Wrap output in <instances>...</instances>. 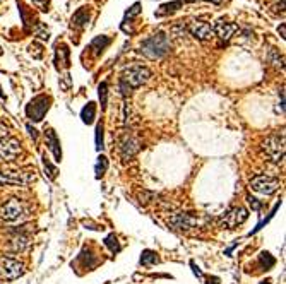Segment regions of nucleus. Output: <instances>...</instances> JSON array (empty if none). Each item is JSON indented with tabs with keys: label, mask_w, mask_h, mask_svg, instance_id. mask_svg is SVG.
<instances>
[{
	"label": "nucleus",
	"mask_w": 286,
	"mask_h": 284,
	"mask_svg": "<svg viewBox=\"0 0 286 284\" xmlns=\"http://www.w3.org/2000/svg\"><path fill=\"white\" fill-rule=\"evenodd\" d=\"M280 206H281V201H280V202H278V204H276V206H274V209H272V211H271V214H269L268 221H269V219H271V218H272V216H274V214H276V211H278V209H280ZM264 225H266V221H262V223H260V225H257V228H256V230H254V231H252V233H250V235H254V233H257V231H259V230H260V228H262Z\"/></svg>",
	"instance_id": "nucleus-33"
},
{
	"label": "nucleus",
	"mask_w": 286,
	"mask_h": 284,
	"mask_svg": "<svg viewBox=\"0 0 286 284\" xmlns=\"http://www.w3.org/2000/svg\"><path fill=\"white\" fill-rule=\"evenodd\" d=\"M94 117H96V105L94 103H88V105L80 110V118H82L84 123L91 125V123L94 122Z\"/></svg>",
	"instance_id": "nucleus-21"
},
{
	"label": "nucleus",
	"mask_w": 286,
	"mask_h": 284,
	"mask_svg": "<svg viewBox=\"0 0 286 284\" xmlns=\"http://www.w3.org/2000/svg\"><path fill=\"white\" fill-rule=\"evenodd\" d=\"M185 2H196V0H185Z\"/></svg>",
	"instance_id": "nucleus-45"
},
{
	"label": "nucleus",
	"mask_w": 286,
	"mask_h": 284,
	"mask_svg": "<svg viewBox=\"0 0 286 284\" xmlns=\"http://www.w3.org/2000/svg\"><path fill=\"white\" fill-rule=\"evenodd\" d=\"M140 141L136 135H132V134H127V135H124L122 139H120V144H118V153L120 156H122V159L124 161H128V159H132L136 154L139 153V149H140Z\"/></svg>",
	"instance_id": "nucleus-11"
},
{
	"label": "nucleus",
	"mask_w": 286,
	"mask_h": 284,
	"mask_svg": "<svg viewBox=\"0 0 286 284\" xmlns=\"http://www.w3.org/2000/svg\"><path fill=\"white\" fill-rule=\"evenodd\" d=\"M248 204H250V206H252L256 211H260V207H262V204H260L259 201H257L256 197H248Z\"/></svg>",
	"instance_id": "nucleus-36"
},
{
	"label": "nucleus",
	"mask_w": 286,
	"mask_h": 284,
	"mask_svg": "<svg viewBox=\"0 0 286 284\" xmlns=\"http://www.w3.org/2000/svg\"><path fill=\"white\" fill-rule=\"evenodd\" d=\"M160 259L158 255H156V252L152 250H144L142 254H140V264L142 266H154V264H158Z\"/></svg>",
	"instance_id": "nucleus-22"
},
{
	"label": "nucleus",
	"mask_w": 286,
	"mask_h": 284,
	"mask_svg": "<svg viewBox=\"0 0 286 284\" xmlns=\"http://www.w3.org/2000/svg\"><path fill=\"white\" fill-rule=\"evenodd\" d=\"M204 2H212V3H221V0H204Z\"/></svg>",
	"instance_id": "nucleus-42"
},
{
	"label": "nucleus",
	"mask_w": 286,
	"mask_h": 284,
	"mask_svg": "<svg viewBox=\"0 0 286 284\" xmlns=\"http://www.w3.org/2000/svg\"><path fill=\"white\" fill-rule=\"evenodd\" d=\"M190 266H192V269H194V274L197 276V278H200V279H202V273H200V271H199V267H197L194 262H192Z\"/></svg>",
	"instance_id": "nucleus-37"
},
{
	"label": "nucleus",
	"mask_w": 286,
	"mask_h": 284,
	"mask_svg": "<svg viewBox=\"0 0 286 284\" xmlns=\"http://www.w3.org/2000/svg\"><path fill=\"white\" fill-rule=\"evenodd\" d=\"M36 5H40V9H42L43 12L48 10V3H50V0H34Z\"/></svg>",
	"instance_id": "nucleus-35"
},
{
	"label": "nucleus",
	"mask_w": 286,
	"mask_h": 284,
	"mask_svg": "<svg viewBox=\"0 0 286 284\" xmlns=\"http://www.w3.org/2000/svg\"><path fill=\"white\" fill-rule=\"evenodd\" d=\"M90 22V10L86 7H80V9L72 15V27H78V29H82V27L88 26Z\"/></svg>",
	"instance_id": "nucleus-16"
},
{
	"label": "nucleus",
	"mask_w": 286,
	"mask_h": 284,
	"mask_svg": "<svg viewBox=\"0 0 286 284\" xmlns=\"http://www.w3.org/2000/svg\"><path fill=\"white\" fill-rule=\"evenodd\" d=\"M43 168H45V175L50 180H55V177H57V168H55L54 165L50 163V159L46 158V156H43Z\"/></svg>",
	"instance_id": "nucleus-23"
},
{
	"label": "nucleus",
	"mask_w": 286,
	"mask_h": 284,
	"mask_svg": "<svg viewBox=\"0 0 286 284\" xmlns=\"http://www.w3.org/2000/svg\"><path fill=\"white\" fill-rule=\"evenodd\" d=\"M50 103H52V98L46 94H40L33 98L30 101V105L26 106V115L30 120L33 122H42L43 117L46 115V111L50 110Z\"/></svg>",
	"instance_id": "nucleus-5"
},
{
	"label": "nucleus",
	"mask_w": 286,
	"mask_h": 284,
	"mask_svg": "<svg viewBox=\"0 0 286 284\" xmlns=\"http://www.w3.org/2000/svg\"><path fill=\"white\" fill-rule=\"evenodd\" d=\"M170 50H172V43L164 33H156L140 43V53L151 60L164 57Z\"/></svg>",
	"instance_id": "nucleus-2"
},
{
	"label": "nucleus",
	"mask_w": 286,
	"mask_h": 284,
	"mask_svg": "<svg viewBox=\"0 0 286 284\" xmlns=\"http://www.w3.org/2000/svg\"><path fill=\"white\" fill-rule=\"evenodd\" d=\"M45 139H46V146L48 149L52 151V154H54L55 161H60L62 159V149H60V141L57 137V134H55L52 129H48L45 132Z\"/></svg>",
	"instance_id": "nucleus-15"
},
{
	"label": "nucleus",
	"mask_w": 286,
	"mask_h": 284,
	"mask_svg": "<svg viewBox=\"0 0 286 284\" xmlns=\"http://www.w3.org/2000/svg\"><path fill=\"white\" fill-rule=\"evenodd\" d=\"M24 274V266L19 261L14 259L4 257L0 259V278L12 281V279H18Z\"/></svg>",
	"instance_id": "nucleus-10"
},
{
	"label": "nucleus",
	"mask_w": 286,
	"mask_h": 284,
	"mask_svg": "<svg viewBox=\"0 0 286 284\" xmlns=\"http://www.w3.org/2000/svg\"><path fill=\"white\" fill-rule=\"evenodd\" d=\"M250 189L257 194H262V195H272L274 192L280 190L281 183L278 178L268 177V175H257L250 180Z\"/></svg>",
	"instance_id": "nucleus-7"
},
{
	"label": "nucleus",
	"mask_w": 286,
	"mask_h": 284,
	"mask_svg": "<svg viewBox=\"0 0 286 284\" xmlns=\"http://www.w3.org/2000/svg\"><path fill=\"white\" fill-rule=\"evenodd\" d=\"M184 5L182 0H173V2H168V3H163L158 10L154 12L156 17H161V15H168V14H173L175 10H178L180 7Z\"/></svg>",
	"instance_id": "nucleus-20"
},
{
	"label": "nucleus",
	"mask_w": 286,
	"mask_h": 284,
	"mask_svg": "<svg viewBox=\"0 0 286 284\" xmlns=\"http://www.w3.org/2000/svg\"><path fill=\"white\" fill-rule=\"evenodd\" d=\"M248 218V213L245 207H232L228 209L226 213L221 214L220 218V226L221 228H226V230H233L242 223H245Z\"/></svg>",
	"instance_id": "nucleus-8"
},
{
	"label": "nucleus",
	"mask_w": 286,
	"mask_h": 284,
	"mask_svg": "<svg viewBox=\"0 0 286 284\" xmlns=\"http://www.w3.org/2000/svg\"><path fill=\"white\" fill-rule=\"evenodd\" d=\"M236 31H238V26L233 22L224 21V19H218L214 22V26H212V33H214L221 41H228Z\"/></svg>",
	"instance_id": "nucleus-14"
},
{
	"label": "nucleus",
	"mask_w": 286,
	"mask_h": 284,
	"mask_svg": "<svg viewBox=\"0 0 286 284\" xmlns=\"http://www.w3.org/2000/svg\"><path fill=\"white\" fill-rule=\"evenodd\" d=\"M28 247H30V235L18 233L10 240V249L14 252H24Z\"/></svg>",
	"instance_id": "nucleus-18"
},
{
	"label": "nucleus",
	"mask_w": 286,
	"mask_h": 284,
	"mask_svg": "<svg viewBox=\"0 0 286 284\" xmlns=\"http://www.w3.org/2000/svg\"><path fill=\"white\" fill-rule=\"evenodd\" d=\"M260 284H271V281H262V283H260Z\"/></svg>",
	"instance_id": "nucleus-44"
},
{
	"label": "nucleus",
	"mask_w": 286,
	"mask_h": 284,
	"mask_svg": "<svg viewBox=\"0 0 286 284\" xmlns=\"http://www.w3.org/2000/svg\"><path fill=\"white\" fill-rule=\"evenodd\" d=\"M36 180L33 170H4L0 171V187H28Z\"/></svg>",
	"instance_id": "nucleus-3"
},
{
	"label": "nucleus",
	"mask_w": 286,
	"mask_h": 284,
	"mask_svg": "<svg viewBox=\"0 0 286 284\" xmlns=\"http://www.w3.org/2000/svg\"><path fill=\"white\" fill-rule=\"evenodd\" d=\"M69 53H70L69 48H67V45H64V43L55 46V63H57V67L62 65V67H66V69L69 67V63H70Z\"/></svg>",
	"instance_id": "nucleus-17"
},
{
	"label": "nucleus",
	"mask_w": 286,
	"mask_h": 284,
	"mask_svg": "<svg viewBox=\"0 0 286 284\" xmlns=\"http://www.w3.org/2000/svg\"><path fill=\"white\" fill-rule=\"evenodd\" d=\"M0 55H2V48H0Z\"/></svg>",
	"instance_id": "nucleus-46"
},
{
	"label": "nucleus",
	"mask_w": 286,
	"mask_h": 284,
	"mask_svg": "<svg viewBox=\"0 0 286 284\" xmlns=\"http://www.w3.org/2000/svg\"><path fill=\"white\" fill-rule=\"evenodd\" d=\"M24 216H26V207L19 199H9L4 206H0V218L4 221H21Z\"/></svg>",
	"instance_id": "nucleus-6"
},
{
	"label": "nucleus",
	"mask_w": 286,
	"mask_h": 284,
	"mask_svg": "<svg viewBox=\"0 0 286 284\" xmlns=\"http://www.w3.org/2000/svg\"><path fill=\"white\" fill-rule=\"evenodd\" d=\"M21 142L16 137H2L0 139V163L14 161L21 154Z\"/></svg>",
	"instance_id": "nucleus-9"
},
{
	"label": "nucleus",
	"mask_w": 286,
	"mask_h": 284,
	"mask_svg": "<svg viewBox=\"0 0 286 284\" xmlns=\"http://www.w3.org/2000/svg\"><path fill=\"white\" fill-rule=\"evenodd\" d=\"M187 31L190 33L194 38L200 39V41H206V39H211L212 38V27L211 24H208L206 21H192L188 24Z\"/></svg>",
	"instance_id": "nucleus-13"
},
{
	"label": "nucleus",
	"mask_w": 286,
	"mask_h": 284,
	"mask_svg": "<svg viewBox=\"0 0 286 284\" xmlns=\"http://www.w3.org/2000/svg\"><path fill=\"white\" fill-rule=\"evenodd\" d=\"M28 130H30V135H31V137H33L34 141H36V139H38V134H36V132H38V130H34L31 125H28Z\"/></svg>",
	"instance_id": "nucleus-38"
},
{
	"label": "nucleus",
	"mask_w": 286,
	"mask_h": 284,
	"mask_svg": "<svg viewBox=\"0 0 286 284\" xmlns=\"http://www.w3.org/2000/svg\"><path fill=\"white\" fill-rule=\"evenodd\" d=\"M149 77H151V70H149L148 67H144V65L127 67V69L124 70L122 77H120V82H118L120 93L124 96H128L132 93V89L146 84L149 81Z\"/></svg>",
	"instance_id": "nucleus-1"
},
{
	"label": "nucleus",
	"mask_w": 286,
	"mask_h": 284,
	"mask_svg": "<svg viewBox=\"0 0 286 284\" xmlns=\"http://www.w3.org/2000/svg\"><path fill=\"white\" fill-rule=\"evenodd\" d=\"M208 284H221V283H220V279H218L216 276H211V278L208 279Z\"/></svg>",
	"instance_id": "nucleus-40"
},
{
	"label": "nucleus",
	"mask_w": 286,
	"mask_h": 284,
	"mask_svg": "<svg viewBox=\"0 0 286 284\" xmlns=\"http://www.w3.org/2000/svg\"><path fill=\"white\" fill-rule=\"evenodd\" d=\"M108 168V159L104 156H100L98 163H96V178H102Z\"/></svg>",
	"instance_id": "nucleus-27"
},
{
	"label": "nucleus",
	"mask_w": 286,
	"mask_h": 284,
	"mask_svg": "<svg viewBox=\"0 0 286 284\" xmlns=\"http://www.w3.org/2000/svg\"><path fill=\"white\" fill-rule=\"evenodd\" d=\"M140 12V3L139 2H136L134 5L130 7V9H128L127 12H126V19H128V21H130L132 17H134V15H138Z\"/></svg>",
	"instance_id": "nucleus-30"
},
{
	"label": "nucleus",
	"mask_w": 286,
	"mask_h": 284,
	"mask_svg": "<svg viewBox=\"0 0 286 284\" xmlns=\"http://www.w3.org/2000/svg\"><path fill=\"white\" fill-rule=\"evenodd\" d=\"M110 43H112V39L108 38V36H96V38L91 41L90 48L92 50V53H94V55H102L104 51V48L110 45Z\"/></svg>",
	"instance_id": "nucleus-19"
},
{
	"label": "nucleus",
	"mask_w": 286,
	"mask_h": 284,
	"mask_svg": "<svg viewBox=\"0 0 286 284\" xmlns=\"http://www.w3.org/2000/svg\"><path fill=\"white\" fill-rule=\"evenodd\" d=\"M259 262H260V266H262L264 269H269V267H272L276 264L274 257H271V254H269V252H262V254L259 255Z\"/></svg>",
	"instance_id": "nucleus-26"
},
{
	"label": "nucleus",
	"mask_w": 286,
	"mask_h": 284,
	"mask_svg": "<svg viewBox=\"0 0 286 284\" xmlns=\"http://www.w3.org/2000/svg\"><path fill=\"white\" fill-rule=\"evenodd\" d=\"M6 135H7V127L4 123H0V139L6 137Z\"/></svg>",
	"instance_id": "nucleus-39"
},
{
	"label": "nucleus",
	"mask_w": 286,
	"mask_h": 284,
	"mask_svg": "<svg viewBox=\"0 0 286 284\" xmlns=\"http://www.w3.org/2000/svg\"><path fill=\"white\" fill-rule=\"evenodd\" d=\"M269 62L274 67H278V69H283V57L278 53L276 48H271V51H269Z\"/></svg>",
	"instance_id": "nucleus-25"
},
{
	"label": "nucleus",
	"mask_w": 286,
	"mask_h": 284,
	"mask_svg": "<svg viewBox=\"0 0 286 284\" xmlns=\"http://www.w3.org/2000/svg\"><path fill=\"white\" fill-rule=\"evenodd\" d=\"M98 94H100V103H102V108H106V101H108V82H102V84H100Z\"/></svg>",
	"instance_id": "nucleus-28"
},
{
	"label": "nucleus",
	"mask_w": 286,
	"mask_h": 284,
	"mask_svg": "<svg viewBox=\"0 0 286 284\" xmlns=\"http://www.w3.org/2000/svg\"><path fill=\"white\" fill-rule=\"evenodd\" d=\"M262 153L271 163H281L284 158V135L272 134L264 139Z\"/></svg>",
	"instance_id": "nucleus-4"
},
{
	"label": "nucleus",
	"mask_w": 286,
	"mask_h": 284,
	"mask_svg": "<svg viewBox=\"0 0 286 284\" xmlns=\"http://www.w3.org/2000/svg\"><path fill=\"white\" fill-rule=\"evenodd\" d=\"M156 195L152 194V192H142V194H139V202L140 204H148L151 201H154Z\"/></svg>",
	"instance_id": "nucleus-31"
},
{
	"label": "nucleus",
	"mask_w": 286,
	"mask_h": 284,
	"mask_svg": "<svg viewBox=\"0 0 286 284\" xmlns=\"http://www.w3.org/2000/svg\"><path fill=\"white\" fill-rule=\"evenodd\" d=\"M30 51H31V55H33L34 58H42V55H43L42 46H40V45H36V43H33V45L30 46Z\"/></svg>",
	"instance_id": "nucleus-32"
},
{
	"label": "nucleus",
	"mask_w": 286,
	"mask_h": 284,
	"mask_svg": "<svg viewBox=\"0 0 286 284\" xmlns=\"http://www.w3.org/2000/svg\"><path fill=\"white\" fill-rule=\"evenodd\" d=\"M0 98H4V93H2V86H0Z\"/></svg>",
	"instance_id": "nucleus-43"
},
{
	"label": "nucleus",
	"mask_w": 286,
	"mask_h": 284,
	"mask_svg": "<svg viewBox=\"0 0 286 284\" xmlns=\"http://www.w3.org/2000/svg\"><path fill=\"white\" fill-rule=\"evenodd\" d=\"M104 245L110 249L112 254H118L120 252V245H118V240H116L115 235H108L106 238H104Z\"/></svg>",
	"instance_id": "nucleus-24"
},
{
	"label": "nucleus",
	"mask_w": 286,
	"mask_h": 284,
	"mask_svg": "<svg viewBox=\"0 0 286 284\" xmlns=\"http://www.w3.org/2000/svg\"><path fill=\"white\" fill-rule=\"evenodd\" d=\"M168 225H170L173 230L188 231V230H192V228H196L197 225H199V219H197L196 216L188 214V213H176L168 219Z\"/></svg>",
	"instance_id": "nucleus-12"
},
{
	"label": "nucleus",
	"mask_w": 286,
	"mask_h": 284,
	"mask_svg": "<svg viewBox=\"0 0 286 284\" xmlns=\"http://www.w3.org/2000/svg\"><path fill=\"white\" fill-rule=\"evenodd\" d=\"M96 149H103V123H98L96 127Z\"/></svg>",
	"instance_id": "nucleus-29"
},
{
	"label": "nucleus",
	"mask_w": 286,
	"mask_h": 284,
	"mask_svg": "<svg viewBox=\"0 0 286 284\" xmlns=\"http://www.w3.org/2000/svg\"><path fill=\"white\" fill-rule=\"evenodd\" d=\"M280 33H281V38H284V24H281V27H280Z\"/></svg>",
	"instance_id": "nucleus-41"
},
{
	"label": "nucleus",
	"mask_w": 286,
	"mask_h": 284,
	"mask_svg": "<svg viewBox=\"0 0 286 284\" xmlns=\"http://www.w3.org/2000/svg\"><path fill=\"white\" fill-rule=\"evenodd\" d=\"M36 34H38V38H40V39H43V41H46V39L50 38V33L43 29L42 24H40V27H38V31H36Z\"/></svg>",
	"instance_id": "nucleus-34"
}]
</instances>
